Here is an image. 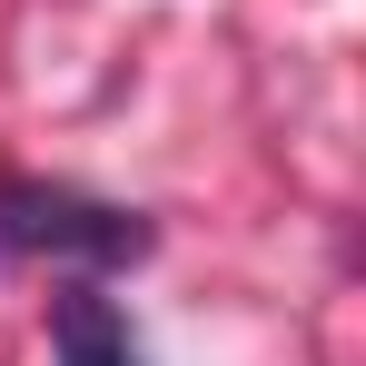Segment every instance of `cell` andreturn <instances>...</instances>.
<instances>
[{"label":"cell","mask_w":366,"mask_h":366,"mask_svg":"<svg viewBox=\"0 0 366 366\" xmlns=\"http://www.w3.org/2000/svg\"><path fill=\"white\" fill-rule=\"evenodd\" d=\"M0 257L109 277V267L149 257V218H129L109 198H79V188H50V179H0Z\"/></svg>","instance_id":"1"},{"label":"cell","mask_w":366,"mask_h":366,"mask_svg":"<svg viewBox=\"0 0 366 366\" xmlns=\"http://www.w3.org/2000/svg\"><path fill=\"white\" fill-rule=\"evenodd\" d=\"M50 347H60V366H139V337H129V317L99 287H60L50 297Z\"/></svg>","instance_id":"2"}]
</instances>
